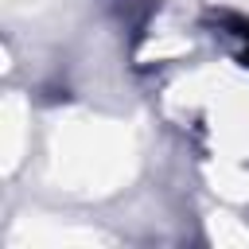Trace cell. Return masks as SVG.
Returning <instances> with one entry per match:
<instances>
[{
	"instance_id": "6da1fadb",
	"label": "cell",
	"mask_w": 249,
	"mask_h": 249,
	"mask_svg": "<svg viewBox=\"0 0 249 249\" xmlns=\"http://www.w3.org/2000/svg\"><path fill=\"white\" fill-rule=\"evenodd\" d=\"M140 144L124 121L62 109L47 124L43 144V179L74 198H109L136 179Z\"/></svg>"
},
{
	"instance_id": "7a4b0ae2",
	"label": "cell",
	"mask_w": 249,
	"mask_h": 249,
	"mask_svg": "<svg viewBox=\"0 0 249 249\" xmlns=\"http://www.w3.org/2000/svg\"><path fill=\"white\" fill-rule=\"evenodd\" d=\"M109 241L113 237L93 226H66L47 214H23L4 233L8 249H93V245H109Z\"/></svg>"
},
{
	"instance_id": "3957f363",
	"label": "cell",
	"mask_w": 249,
	"mask_h": 249,
	"mask_svg": "<svg viewBox=\"0 0 249 249\" xmlns=\"http://www.w3.org/2000/svg\"><path fill=\"white\" fill-rule=\"evenodd\" d=\"M27 101L19 93H4L0 101V167L4 175H12L23 160V144H27Z\"/></svg>"
},
{
	"instance_id": "277c9868",
	"label": "cell",
	"mask_w": 249,
	"mask_h": 249,
	"mask_svg": "<svg viewBox=\"0 0 249 249\" xmlns=\"http://www.w3.org/2000/svg\"><path fill=\"white\" fill-rule=\"evenodd\" d=\"M206 233H210V241L218 249H249V226H241L233 214L214 210L206 218Z\"/></svg>"
},
{
	"instance_id": "5b68a950",
	"label": "cell",
	"mask_w": 249,
	"mask_h": 249,
	"mask_svg": "<svg viewBox=\"0 0 249 249\" xmlns=\"http://www.w3.org/2000/svg\"><path fill=\"white\" fill-rule=\"evenodd\" d=\"M58 0H4V12L8 16H43L51 12Z\"/></svg>"
},
{
	"instance_id": "8992f818",
	"label": "cell",
	"mask_w": 249,
	"mask_h": 249,
	"mask_svg": "<svg viewBox=\"0 0 249 249\" xmlns=\"http://www.w3.org/2000/svg\"><path fill=\"white\" fill-rule=\"evenodd\" d=\"M233 4H241V8H249V0H233Z\"/></svg>"
}]
</instances>
